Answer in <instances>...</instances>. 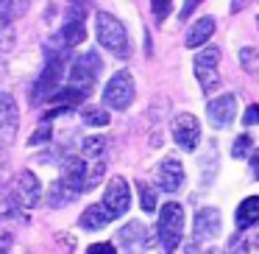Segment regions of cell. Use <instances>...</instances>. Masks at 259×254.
<instances>
[{
    "label": "cell",
    "mask_w": 259,
    "mask_h": 254,
    "mask_svg": "<svg viewBox=\"0 0 259 254\" xmlns=\"http://www.w3.org/2000/svg\"><path fill=\"white\" fill-rule=\"evenodd\" d=\"M67 51L70 48H64L59 40L53 42V48L48 45L45 70H42L39 79H36L34 87H31V103H34V106L45 103L48 98L53 95V90H59V81H62V76H64V59H67Z\"/></svg>",
    "instance_id": "obj_1"
},
{
    "label": "cell",
    "mask_w": 259,
    "mask_h": 254,
    "mask_svg": "<svg viewBox=\"0 0 259 254\" xmlns=\"http://www.w3.org/2000/svg\"><path fill=\"white\" fill-rule=\"evenodd\" d=\"M95 34H98V42H101L106 51H112L114 56H120V59L131 56L128 31H125V25L120 23L114 14H109V12H98L95 14Z\"/></svg>",
    "instance_id": "obj_2"
},
{
    "label": "cell",
    "mask_w": 259,
    "mask_h": 254,
    "mask_svg": "<svg viewBox=\"0 0 259 254\" xmlns=\"http://www.w3.org/2000/svg\"><path fill=\"white\" fill-rule=\"evenodd\" d=\"M159 240H162V251L173 254L181 243V235H184V207L179 201H167L159 212Z\"/></svg>",
    "instance_id": "obj_3"
},
{
    "label": "cell",
    "mask_w": 259,
    "mask_h": 254,
    "mask_svg": "<svg viewBox=\"0 0 259 254\" xmlns=\"http://www.w3.org/2000/svg\"><path fill=\"white\" fill-rule=\"evenodd\" d=\"M101 70H103V59L98 56V51H84L81 56L73 59V64H70V84L84 90L87 95H90L92 87L101 79Z\"/></svg>",
    "instance_id": "obj_4"
},
{
    "label": "cell",
    "mask_w": 259,
    "mask_h": 254,
    "mask_svg": "<svg viewBox=\"0 0 259 254\" xmlns=\"http://www.w3.org/2000/svg\"><path fill=\"white\" fill-rule=\"evenodd\" d=\"M134 95H137V90H134V79H131L128 70H117L106 81V87H103V101H106V106L117 109V112L128 109L134 103Z\"/></svg>",
    "instance_id": "obj_5"
},
{
    "label": "cell",
    "mask_w": 259,
    "mask_h": 254,
    "mask_svg": "<svg viewBox=\"0 0 259 254\" xmlns=\"http://www.w3.org/2000/svg\"><path fill=\"white\" fill-rule=\"evenodd\" d=\"M218 62H220V48H214V45H206L195 56V76H198V84H201V90L206 92V95H212L220 87Z\"/></svg>",
    "instance_id": "obj_6"
},
{
    "label": "cell",
    "mask_w": 259,
    "mask_h": 254,
    "mask_svg": "<svg viewBox=\"0 0 259 254\" xmlns=\"http://www.w3.org/2000/svg\"><path fill=\"white\" fill-rule=\"evenodd\" d=\"M101 207L106 209V215L112 221L128 212L131 193H128V182H125L123 176H114V179L106 185V193H103V204H101Z\"/></svg>",
    "instance_id": "obj_7"
},
{
    "label": "cell",
    "mask_w": 259,
    "mask_h": 254,
    "mask_svg": "<svg viewBox=\"0 0 259 254\" xmlns=\"http://www.w3.org/2000/svg\"><path fill=\"white\" fill-rule=\"evenodd\" d=\"M173 140L184 151H195L198 142H201V123H198L195 115H190V112L176 115L173 118Z\"/></svg>",
    "instance_id": "obj_8"
},
{
    "label": "cell",
    "mask_w": 259,
    "mask_h": 254,
    "mask_svg": "<svg viewBox=\"0 0 259 254\" xmlns=\"http://www.w3.org/2000/svg\"><path fill=\"white\" fill-rule=\"evenodd\" d=\"M17 129H20L17 101H14V95L3 92V95H0V146L12 148L14 137H17Z\"/></svg>",
    "instance_id": "obj_9"
},
{
    "label": "cell",
    "mask_w": 259,
    "mask_h": 254,
    "mask_svg": "<svg viewBox=\"0 0 259 254\" xmlns=\"http://www.w3.org/2000/svg\"><path fill=\"white\" fill-rule=\"evenodd\" d=\"M64 187L70 190V196H81L87 190V162L81 157H64L62 159V176H59Z\"/></svg>",
    "instance_id": "obj_10"
},
{
    "label": "cell",
    "mask_w": 259,
    "mask_h": 254,
    "mask_svg": "<svg viewBox=\"0 0 259 254\" xmlns=\"http://www.w3.org/2000/svg\"><path fill=\"white\" fill-rule=\"evenodd\" d=\"M206 118L214 129H226V126L234 123L237 118V95H218L206 103Z\"/></svg>",
    "instance_id": "obj_11"
},
{
    "label": "cell",
    "mask_w": 259,
    "mask_h": 254,
    "mask_svg": "<svg viewBox=\"0 0 259 254\" xmlns=\"http://www.w3.org/2000/svg\"><path fill=\"white\" fill-rule=\"evenodd\" d=\"M114 240H117V246L125 248V251H145V248L151 246V235H148L145 224H140V221H128L125 226H120Z\"/></svg>",
    "instance_id": "obj_12"
},
{
    "label": "cell",
    "mask_w": 259,
    "mask_h": 254,
    "mask_svg": "<svg viewBox=\"0 0 259 254\" xmlns=\"http://www.w3.org/2000/svg\"><path fill=\"white\" fill-rule=\"evenodd\" d=\"M14 198H17L23 207H36V204L42 201V185H39V179H36L31 170H20L17 173V179H14V193H12Z\"/></svg>",
    "instance_id": "obj_13"
},
{
    "label": "cell",
    "mask_w": 259,
    "mask_h": 254,
    "mask_svg": "<svg viewBox=\"0 0 259 254\" xmlns=\"http://www.w3.org/2000/svg\"><path fill=\"white\" fill-rule=\"evenodd\" d=\"M220 224H223V218H220L218 209H214V207H201L195 212V232H192L195 243L214 240V237L220 235Z\"/></svg>",
    "instance_id": "obj_14"
},
{
    "label": "cell",
    "mask_w": 259,
    "mask_h": 254,
    "mask_svg": "<svg viewBox=\"0 0 259 254\" xmlns=\"http://www.w3.org/2000/svg\"><path fill=\"white\" fill-rule=\"evenodd\" d=\"M156 179H159V187H162L164 193L181 190V185H184V179H187V176H184V165H181L176 157H167L156 168Z\"/></svg>",
    "instance_id": "obj_15"
},
{
    "label": "cell",
    "mask_w": 259,
    "mask_h": 254,
    "mask_svg": "<svg viewBox=\"0 0 259 254\" xmlns=\"http://www.w3.org/2000/svg\"><path fill=\"white\" fill-rule=\"evenodd\" d=\"M87 40V28H84V6H78V12H70V17L64 20L62 34H59V42L64 48H75Z\"/></svg>",
    "instance_id": "obj_16"
},
{
    "label": "cell",
    "mask_w": 259,
    "mask_h": 254,
    "mask_svg": "<svg viewBox=\"0 0 259 254\" xmlns=\"http://www.w3.org/2000/svg\"><path fill=\"white\" fill-rule=\"evenodd\" d=\"M214 34V17H201L190 31H187V48H203L206 40Z\"/></svg>",
    "instance_id": "obj_17"
},
{
    "label": "cell",
    "mask_w": 259,
    "mask_h": 254,
    "mask_svg": "<svg viewBox=\"0 0 259 254\" xmlns=\"http://www.w3.org/2000/svg\"><path fill=\"white\" fill-rule=\"evenodd\" d=\"M84 98H87L84 90L70 84V87H64V90H53V95L48 98V101L59 109H73V106H78V103H84Z\"/></svg>",
    "instance_id": "obj_18"
},
{
    "label": "cell",
    "mask_w": 259,
    "mask_h": 254,
    "mask_svg": "<svg viewBox=\"0 0 259 254\" xmlns=\"http://www.w3.org/2000/svg\"><path fill=\"white\" fill-rule=\"evenodd\" d=\"M256 224H259V196H251L245 201H240V207H237V226L248 229V226Z\"/></svg>",
    "instance_id": "obj_19"
},
{
    "label": "cell",
    "mask_w": 259,
    "mask_h": 254,
    "mask_svg": "<svg viewBox=\"0 0 259 254\" xmlns=\"http://www.w3.org/2000/svg\"><path fill=\"white\" fill-rule=\"evenodd\" d=\"M78 224L84 226V229H103L106 224H112V218L106 215V209H103L101 204H92V207H87L84 212H81Z\"/></svg>",
    "instance_id": "obj_20"
},
{
    "label": "cell",
    "mask_w": 259,
    "mask_h": 254,
    "mask_svg": "<svg viewBox=\"0 0 259 254\" xmlns=\"http://www.w3.org/2000/svg\"><path fill=\"white\" fill-rule=\"evenodd\" d=\"M3 218H20V221H25L23 204H20L14 196H9V193H0V221H3Z\"/></svg>",
    "instance_id": "obj_21"
},
{
    "label": "cell",
    "mask_w": 259,
    "mask_h": 254,
    "mask_svg": "<svg viewBox=\"0 0 259 254\" xmlns=\"http://www.w3.org/2000/svg\"><path fill=\"white\" fill-rule=\"evenodd\" d=\"M28 6H31V0H0V14H6L9 20L17 23L20 17L28 14Z\"/></svg>",
    "instance_id": "obj_22"
},
{
    "label": "cell",
    "mask_w": 259,
    "mask_h": 254,
    "mask_svg": "<svg viewBox=\"0 0 259 254\" xmlns=\"http://www.w3.org/2000/svg\"><path fill=\"white\" fill-rule=\"evenodd\" d=\"M81 151H84V157L90 159H101L103 154H106V137H87L84 142H81Z\"/></svg>",
    "instance_id": "obj_23"
},
{
    "label": "cell",
    "mask_w": 259,
    "mask_h": 254,
    "mask_svg": "<svg viewBox=\"0 0 259 254\" xmlns=\"http://www.w3.org/2000/svg\"><path fill=\"white\" fill-rule=\"evenodd\" d=\"M70 201H73L70 190L56 179V182L51 185V190H48V204H51V207H64V204H70Z\"/></svg>",
    "instance_id": "obj_24"
},
{
    "label": "cell",
    "mask_w": 259,
    "mask_h": 254,
    "mask_svg": "<svg viewBox=\"0 0 259 254\" xmlns=\"http://www.w3.org/2000/svg\"><path fill=\"white\" fill-rule=\"evenodd\" d=\"M14 48V20L0 14V51H12Z\"/></svg>",
    "instance_id": "obj_25"
},
{
    "label": "cell",
    "mask_w": 259,
    "mask_h": 254,
    "mask_svg": "<svg viewBox=\"0 0 259 254\" xmlns=\"http://www.w3.org/2000/svg\"><path fill=\"white\" fill-rule=\"evenodd\" d=\"M137 193H140V204L145 212H156V193H153L151 185L145 182H137Z\"/></svg>",
    "instance_id": "obj_26"
},
{
    "label": "cell",
    "mask_w": 259,
    "mask_h": 254,
    "mask_svg": "<svg viewBox=\"0 0 259 254\" xmlns=\"http://www.w3.org/2000/svg\"><path fill=\"white\" fill-rule=\"evenodd\" d=\"M84 123L87 126H109V112L101 106H90L84 112Z\"/></svg>",
    "instance_id": "obj_27"
},
{
    "label": "cell",
    "mask_w": 259,
    "mask_h": 254,
    "mask_svg": "<svg viewBox=\"0 0 259 254\" xmlns=\"http://www.w3.org/2000/svg\"><path fill=\"white\" fill-rule=\"evenodd\" d=\"M170 6H173V0H151L153 20H156V23H164V20L170 17Z\"/></svg>",
    "instance_id": "obj_28"
},
{
    "label": "cell",
    "mask_w": 259,
    "mask_h": 254,
    "mask_svg": "<svg viewBox=\"0 0 259 254\" xmlns=\"http://www.w3.org/2000/svg\"><path fill=\"white\" fill-rule=\"evenodd\" d=\"M51 137H53V129H51V120H42V126L31 134V146H42V142H51Z\"/></svg>",
    "instance_id": "obj_29"
},
{
    "label": "cell",
    "mask_w": 259,
    "mask_h": 254,
    "mask_svg": "<svg viewBox=\"0 0 259 254\" xmlns=\"http://www.w3.org/2000/svg\"><path fill=\"white\" fill-rule=\"evenodd\" d=\"M248 151H251V137H248V134H240V137L234 140V148H231V157L242 159Z\"/></svg>",
    "instance_id": "obj_30"
},
{
    "label": "cell",
    "mask_w": 259,
    "mask_h": 254,
    "mask_svg": "<svg viewBox=\"0 0 259 254\" xmlns=\"http://www.w3.org/2000/svg\"><path fill=\"white\" fill-rule=\"evenodd\" d=\"M248 251V237H242V229L229 240V254H245Z\"/></svg>",
    "instance_id": "obj_31"
},
{
    "label": "cell",
    "mask_w": 259,
    "mask_h": 254,
    "mask_svg": "<svg viewBox=\"0 0 259 254\" xmlns=\"http://www.w3.org/2000/svg\"><path fill=\"white\" fill-rule=\"evenodd\" d=\"M87 254H117V248L112 243H95V246L87 248Z\"/></svg>",
    "instance_id": "obj_32"
},
{
    "label": "cell",
    "mask_w": 259,
    "mask_h": 254,
    "mask_svg": "<svg viewBox=\"0 0 259 254\" xmlns=\"http://www.w3.org/2000/svg\"><path fill=\"white\" fill-rule=\"evenodd\" d=\"M198 3H201V0H184V6H181L179 17H181V20H187L192 12H195V6H198Z\"/></svg>",
    "instance_id": "obj_33"
},
{
    "label": "cell",
    "mask_w": 259,
    "mask_h": 254,
    "mask_svg": "<svg viewBox=\"0 0 259 254\" xmlns=\"http://www.w3.org/2000/svg\"><path fill=\"white\" fill-rule=\"evenodd\" d=\"M253 62H256V51H253V48H242V64L251 67Z\"/></svg>",
    "instance_id": "obj_34"
},
{
    "label": "cell",
    "mask_w": 259,
    "mask_h": 254,
    "mask_svg": "<svg viewBox=\"0 0 259 254\" xmlns=\"http://www.w3.org/2000/svg\"><path fill=\"white\" fill-rule=\"evenodd\" d=\"M0 254H12V235H0Z\"/></svg>",
    "instance_id": "obj_35"
},
{
    "label": "cell",
    "mask_w": 259,
    "mask_h": 254,
    "mask_svg": "<svg viewBox=\"0 0 259 254\" xmlns=\"http://www.w3.org/2000/svg\"><path fill=\"white\" fill-rule=\"evenodd\" d=\"M251 173H253V179H259V148L253 151V157H251Z\"/></svg>",
    "instance_id": "obj_36"
},
{
    "label": "cell",
    "mask_w": 259,
    "mask_h": 254,
    "mask_svg": "<svg viewBox=\"0 0 259 254\" xmlns=\"http://www.w3.org/2000/svg\"><path fill=\"white\" fill-rule=\"evenodd\" d=\"M245 3H248V0H231V12H242V6H245Z\"/></svg>",
    "instance_id": "obj_37"
},
{
    "label": "cell",
    "mask_w": 259,
    "mask_h": 254,
    "mask_svg": "<svg viewBox=\"0 0 259 254\" xmlns=\"http://www.w3.org/2000/svg\"><path fill=\"white\" fill-rule=\"evenodd\" d=\"M248 246H256V248H259V235H253V237H248Z\"/></svg>",
    "instance_id": "obj_38"
},
{
    "label": "cell",
    "mask_w": 259,
    "mask_h": 254,
    "mask_svg": "<svg viewBox=\"0 0 259 254\" xmlns=\"http://www.w3.org/2000/svg\"><path fill=\"white\" fill-rule=\"evenodd\" d=\"M256 25H259V20H256Z\"/></svg>",
    "instance_id": "obj_39"
}]
</instances>
